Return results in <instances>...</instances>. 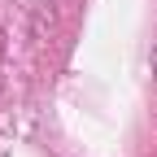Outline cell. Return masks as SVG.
<instances>
[{"label":"cell","mask_w":157,"mask_h":157,"mask_svg":"<svg viewBox=\"0 0 157 157\" xmlns=\"http://www.w3.org/2000/svg\"><path fill=\"white\" fill-rule=\"evenodd\" d=\"M153 74H157V52H153Z\"/></svg>","instance_id":"obj_1"}]
</instances>
